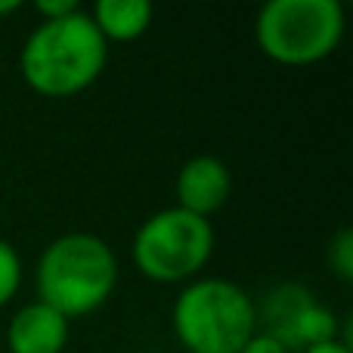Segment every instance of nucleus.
Returning a JSON list of instances; mask_svg holds the SVG:
<instances>
[{"label": "nucleus", "mask_w": 353, "mask_h": 353, "mask_svg": "<svg viewBox=\"0 0 353 353\" xmlns=\"http://www.w3.org/2000/svg\"><path fill=\"white\" fill-rule=\"evenodd\" d=\"M254 37L279 65H316L341 43L344 6L338 0H270L257 12Z\"/></svg>", "instance_id": "4"}, {"label": "nucleus", "mask_w": 353, "mask_h": 353, "mask_svg": "<svg viewBox=\"0 0 353 353\" xmlns=\"http://www.w3.org/2000/svg\"><path fill=\"white\" fill-rule=\"evenodd\" d=\"M239 353H288V347L276 335H270V332H254Z\"/></svg>", "instance_id": "13"}, {"label": "nucleus", "mask_w": 353, "mask_h": 353, "mask_svg": "<svg viewBox=\"0 0 353 353\" xmlns=\"http://www.w3.org/2000/svg\"><path fill=\"white\" fill-rule=\"evenodd\" d=\"M22 288V257L10 242L0 239V307H6Z\"/></svg>", "instance_id": "10"}, {"label": "nucleus", "mask_w": 353, "mask_h": 353, "mask_svg": "<svg viewBox=\"0 0 353 353\" xmlns=\"http://www.w3.org/2000/svg\"><path fill=\"white\" fill-rule=\"evenodd\" d=\"M304 353H350V347L344 338H335V341H325V344H313Z\"/></svg>", "instance_id": "14"}, {"label": "nucleus", "mask_w": 353, "mask_h": 353, "mask_svg": "<svg viewBox=\"0 0 353 353\" xmlns=\"http://www.w3.org/2000/svg\"><path fill=\"white\" fill-rule=\"evenodd\" d=\"M176 208L195 217H211L214 211L230 201L232 195V174L217 155H195L180 168L174 183Z\"/></svg>", "instance_id": "6"}, {"label": "nucleus", "mask_w": 353, "mask_h": 353, "mask_svg": "<svg viewBox=\"0 0 353 353\" xmlns=\"http://www.w3.org/2000/svg\"><path fill=\"white\" fill-rule=\"evenodd\" d=\"M109 59V43L84 10L56 22H41L19 53L22 81L34 93L65 99L97 84Z\"/></svg>", "instance_id": "1"}, {"label": "nucleus", "mask_w": 353, "mask_h": 353, "mask_svg": "<svg viewBox=\"0 0 353 353\" xmlns=\"http://www.w3.org/2000/svg\"><path fill=\"white\" fill-rule=\"evenodd\" d=\"M19 10H22V3H19V0H0V19L12 16V12H19Z\"/></svg>", "instance_id": "15"}, {"label": "nucleus", "mask_w": 353, "mask_h": 353, "mask_svg": "<svg viewBox=\"0 0 353 353\" xmlns=\"http://www.w3.org/2000/svg\"><path fill=\"white\" fill-rule=\"evenodd\" d=\"M78 10L81 6L74 0H37L34 3V12L41 16V22H56V19H65Z\"/></svg>", "instance_id": "12"}, {"label": "nucleus", "mask_w": 353, "mask_h": 353, "mask_svg": "<svg viewBox=\"0 0 353 353\" xmlns=\"http://www.w3.org/2000/svg\"><path fill=\"white\" fill-rule=\"evenodd\" d=\"M329 267L341 282L353 279V232L338 230V236L329 242Z\"/></svg>", "instance_id": "11"}, {"label": "nucleus", "mask_w": 353, "mask_h": 353, "mask_svg": "<svg viewBox=\"0 0 353 353\" xmlns=\"http://www.w3.org/2000/svg\"><path fill=\"white\" fill-rule=\"evenodd\" d=\"M171 323L189 353H239L254 335L257 310L242 285L205 276L183 285Z\"/></svg>", "instance_id": "3"}, {"label": "nucleus", "mask_w": 353, "mask_h": 353, "mask_svg": "<svg viewBox=\"0 0 353 353\" xmlns=\"http://www.w3.org/2000/svg\"><path fill=\"white\" fill-rule=\"evenodd\" d=\"M276 335L285 347H313V344H325L338 338V319L329 307L316 304L304 294V298L294 301V307H288L279 316V329L270 332Z\"/></svg>", "instance_id": "8"}, {"label": "nucleus", "mask_w": 353, "mask_h": 353, "mask_svg": "<svg viewBox=\"0 0 353 353\" xmlns=\"http://www.w3.org/2000/svg\"><path fill=\"white\" fill-rule=\"evenodd\" d=\"M72 335V323L43 301L19 307L6 325L10 353H62Z\"/></svg>", "instance_id": "7"}, {"label": "nucleus", "mask_w": 353, "mask_h": 353, "mask_svg": "<svg viewBox=\"0 0 353 353\" xmlns=\"http://www.w3.org/2000/svg\"><path fill=\"white\" fill-rule=\"evenodd\" d=\"M118 285V257L93 232H65L37 261V301L72 319L90 316Z\"/></svg>", "instance_id": "2"}, {"label": "nucleus", "mask_w": 353, "mask_h": 353, "mask_svg": "<svg viewBox=\"0 0 353 353\" xmlns=\"http://www.w3.org/2000/svg\"><path fill=\"white\" fill-rule=\"evenodd\" d=\"M87 16L105 43H130L146 34L152 25V3L146 0H99Z\"/></svg>", "instance_id": "9"}, {"label": "nucleus", "mask_w": 353, "mask_h": 353, "mask_svg": "<svg viewBox=\"0 0 353 353\" xmlns=\"http://www.w3.org/2000/svg\"><path fill=\"white\" fill-rule=\"evenodd\" d=\"M214 254V230L205 217L165 208L140 223L134 236V263L149 282L189 285Z\"/></svg>", "instance_id": "5"}]
</instances>
